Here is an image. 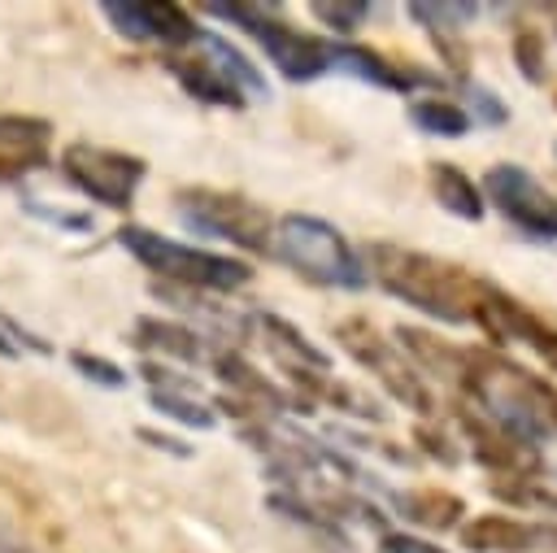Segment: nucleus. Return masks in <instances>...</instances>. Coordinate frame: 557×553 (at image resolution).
Returning a JSON list of instances; mask_svg holds the SVG:
<instances>
[{
    "label": "nucleus",
    "instance_id": "obj_1",
    "mask_svg": "<svg viewBox=\"0 0 557 553\" xmlns=\"http://www.w3.org/2000/svg\"><path fill=\"white\" fill-rule=\"evenodd\" d=\"M457 392L474 405V414H483L492 427H500L505 435L522 440V444H544L553 435L548 427V409L557 388L544 383L540 374H531L527 366L509 361L505 353L492 348H461V379Z\"/></svg>",
    "mask_w": 557,
    "mask_h": 553
},
{
    "label": "nucleus",
    "instance_id": "obj_2",
    "mask_svg": "<svg viewBox=\"0 0 557 553\" xmlns=\"http://www.w3.org/2000/svg\"><path fill=\"white\" fill-rule=\"evenodd\" d=\"M366 274L396 300L422 309L426 318L444 327H470L479 305V274H470L457 261H444L422 248L405 244H370L366 248Z\"/></svg>",
    "mask_w": 557,
    "mask_h": 553
},
{
    "label": "nucleus",
    "instance_id": "obj_3",
    "mask_svg": "<svg viewBox=\"0 0 557 553\" xmlns=\"http://www.w3.org/2000/svg\"><path fill=\"white\" fill-rule=\"evenodd\" d=\"M270 257H278L287 270H296L305 283L318 287H335V292H361L370 283L361 253L348 244V235L313 213H283L274 222V248Z\"/></svg>",
    "mask_w": 557,
    "mask_h": 553
},
{
    "label": "nucleus",
    "instance_id": "obj_4",
    "mask_svg": "<svg viewBox=\"0 0 557 553\" xmlns=\"http://www.w3.org/2000/svg\"><path fill=\"white\" fill-rule=\"evenodd\" d=\"M117 244L144 266L152 270L157 279H165L170 287H187V292H235L252 279L248 261L239 257H226V253H209V248H191V244H178L152 226H117Z\"/></svg>",
    "mask_w": 557,
    "mask_h": 553
},
{
    "label": "nucleus",
    "instance_id": "obj_5",
    "mask_svg": "<svg viewBox=\"0 0 557 553\" xmlns=\"http://www.w3.org/2000/svg\"><path fill=\"white\" fill-rule=\"evenodd\" d=\"M196 52H178L165 57V70L178 78V87L200 100V105H222V109H244L248 100H270V83L261 78V70L222 35L200 30Z\"/></svg>",
    "mask_w": 557,
    "mask_h": 553
},
{
    "label": "nucleus",
    "instance_id": "obj_6",
    "mask_svg": "<svg viewBox=\"0 0 557 553\" xmlns=\"http://www.w3.org/2000/svg\"><path fill=\"white\" fill-rule=\"evenodd\" d=\"M205 13L226 17V22H235L239 30H248L287 83H313V78L331 74V44L318 39V35H309V30H300V26H292V22L278 13V4L213 0V4H205Z\"/></svg>",
    "mask_w": 557,
    "mask_h": 553
},
{
    "label": "nucleus",
    "instance_id": "obj_7",
    "mask_svg": "<svg viewBox=\"0 0 557 553\" xmlns=\"http://www.w3.org/2000/svg\"><path fill=\"white\" fill-rule=\"evenodd\" d=\"M174 213L200 231V235H218L244 253H257V257H270L274 248V218L239 196V192H218V187H183L174 196Z\"/></svg>",
    "mask_w": 557,
    "mask_h": 553
},
{
    "label": "nucleus",
    "instance_id": "obj_8",
    "mask_svg": "<svg viewBox=\"0 0 557 553\" xmlns=\"http://www.w3.org/2000/svg\"><path fill=\"white\" fill-rule=\"evenodd\" d=\"M331 335L339 340V348H344L366 374H374V379L387 388V396H392L396 405H405V409H413V414H422V418H431V414L440 409L431 383L405 361V353H400L370 318H344V322H335Z\"/></svg>",
    "mask_w": 557,
    "mask_h": 553
},
{
    "label": "nucleus",
    "instance_id": "obj_9",
    "mask_svg": "<svg viewBox=\"0 0 557 553\" xmlns=\"http://www.w3.org/2000/svg\"><path fill=\"white\" fill-rule=\"evenodd\" d=\"M483 205H492L513 231L527 239L553 244L557 239V196L518 161H496L483 174Z\"/></svg>",
    "mask_w": 557,
    "mask_h": 553
},
{
    "label": "nucleus",
    "instance_id": "obj_10",
    "mask_svg": "<svg viewBox=\"0 0 557 553\" xmlns=\"http://www.w3.org/2000/svg\"><path fill=\"white\" fill-rule=\"evenodd\" d=\"M61 174L96 205L104 209H131L144 174H148V161L135 157V152H122V148H100V144H70L61 152Z\"/></svg>",
    "mask_w": 557,
    "mask_h": 553
},
{
    "label": "nucleus",
    "instance_id": "obj_11",
    "mask_svg": "<svg viewBox=\"0 0 557 553\" xmlns=\"http://www.w3.org/2000/svg\"><path fill=\"white\" fill-rule=\"evenodd\" d=\"M474 327L492 344H527L553 374H557V327H548L540 314H531L518 296H509L500 283H479V305H474Z\"/></svg>",
    "mask_w": 557,
    "mask_h": 553
},
{
    "label": "nucleus",
    "instance_id": "obj_12",
    "mask_svg": "<svg viewBox=\"0 0 557 553\" xmlns=\"http://www.w3.org/2000/svg\"><path fill=\"white\" fill-rule=\"evenodd\" d=\"M331 44V70H344L370 87H383V91H396V96H413L426 87V96H435V87H444V74L418 65V61H396V57H383L379 48L370 44H357V39H326Z\"/></svg>",
    "mask_w": 557,
    "mask_h": 553
},
{
    "label": "nucleus",
    "instance_id": "obj_13",
    "mask_svg": "<svg viewBox=\"0 0 557 553\" xmlns=\"http://www.w3.org/2000/svg\"><path fill=\"white\" fill-rule=\"evenodd\" d=\"M100 13L109 17V26L126 39L139 44H170V48H191L196 35L205 26H196V17L183 4L170 0H104Z\"/></svg>",
    "mask_w": 557,
    "mask_h": 553
},
{
    "label": "nucleus",
    "instance_id": "obj_14",
    "mask_svg": "<svg viewBox=\"0 0 557 553\" xmlns=\"http://www.w3.org/2000/svg\"><path fill=\"white\" fill-rule=\"evenodd\" d=\"M457 427L461 440L470 448V457L492 470L496 479H522V475H544V453L535 444H522L513 435H505L500 427H492L483 414L474 409H457Z\"/></svg>",
    "mask_w": 557,
    "mask_h": 553
},
{
    "label": "nucleus",
    "instance_id": "obj_15",
    "mask_svg": "<svg viewBox=\"0 0 557 553\" xmlns=\"http://www.w3.org/2000/svg\"><path fill=\"white\" fill-rule=\"evenodd\" d=\"M248 322L257 327V340L274 353L283 374H331V353L322 344H313L292 318L261 309V314H248Z\"/></svg>",
    "mask_w": 557,
    "mask_h": 553
},
{
    "label": "nucleus",
    "instance_id": "obj_16",
    "mask_svg": "<svg viewBox=\"0 0 557 553\" xmlns=\"http://www.w3.org/2000/svg\"><path fill=\"white\" fill-rule=\"evenodd\" d=\"M209 366H213V374L235 392V401L244 405L239 409V418L244 414H252V409H265V414H283L292 401L283 396V388L278 383H270L244 353H235V348H213V357H209Z\"/></svg>",
    "mask_w": 557,
    "mask_h": 553
},
{
    "label": "nucleus",
    "instance_id": "obj_17",
    "mask_svg": "<svg viewBox=\"0 0 557 553\" xmlns=\"http://www.w3.org/2000/svg\"><path fill=\"white\" fill-rule=\"evenodd\" d=\"M52 126L26 113H0V179H17L48 161Z\"/></svg>",
    "mask_w": 557,
    "mask_h": 553
},
{
    "label": "nucleus",
    "instance_id": "obj_18",
    "mask_svg": "<svg viewBox=\"0 0 557 553\" xmlns=\"http://www.w3.org/2000/svg\"><path fill=\"white\" fill-rule=\"evenodd\" d=\"M131 344L139 353H157V357H170V361H183V366H196V361L213 357V344L196 327H183V322H170V318H135Z\"/></svg>",
    "mask_w": 557,
    "mask_h": 553
},
{
    "label": "nucleus",
    "instance_id": "obj_19",
    "mask_svg": "<svg viewBox=\"0 0 557 553\" xmlns=\"http://www.w3.org/2000/svg\"><path fill=\"white\" fill-rule=\"evenodd\" d=\"M457 531H461V549L470 553H535L540 549V523H522L509 514H474Z\"/></svg>",
    "mask_w": 557,
    "mask_h": 553
},
{
    "label": "nucleus",
    "instance_id": "obj_20",
    "mask_svg": "<svg viewBox=\"0 0 557 553\" xmlns=\"http://www.w3.org/2000/svg\"><path fill=\"white\" fill-rule=\"evenodd\" d=\"M387 505L426 531H457L466 523V501L444 488H387Z\"/></svg>",
    "mask_w": 557,
    "mask_h": 553
},
{
    "label": "nucleus",
    "instance_id": "obj_21",
    "mask_svg": "<svg viewBox=\"0 0 557 553\" xmlns=\"http://www.w3.org/2000/svg\"><path fill=\"white\" fill-rule=\"evenodd\" d=\"M392 335H396L392 344L405 353V361L422 379L431 374V379H444V383L457 388V379H461V348L457 344H448V340H440V335H431V331H422L413 322H400Z\"/></svg>",
    "mask_w": 557,
    "mask_h": 553
},
{
    "label": "nucleus",
    "instance_id": "obj_22",
    "mask_svg": "<svg viewBox=\"0 0 557 553\" xmlns=\"http://www.w3.org/2000/svg\"><path fill=\"white\" fill-rule=\"evenodd\" d=\"M265 509H270L274 518H283V523L300 527L322 553H352V536H348L331 514H322L318 505H309V501H300V496H292V492H270V496H265Z\"/></svg>",
    "mask_w": 557,
    "mask_h": 553
},
{
    "label": "nucleus",
    "instance_id": "obj_23",
    "mask_svg": "<svg viewBox=\"0 0 557 553\" xmlns=\"http://www.w3.org/2000/svg\"><path fill=\"white\" fill-rule=\"evenodd\" d=\"M426 183H431V196H435V205H440L444 213H453V218H461V222H483V213H487L483 192H479V183H474L461 165H453V161H431V165H426Z\"/></svg>",
    "mask_w": 557,
    "mask_h": 553
},
{
    "label": "nucleus",
    "instance_id": "obj_24",
    "mask_svg": "<svg viewBox=\"0 0 557 553\" xmlns=\"http://www.w3.org/2000/svg\"><path fill=\"white\" fill-rule=\"evenodd\" d=\"M479 13H483V4H474V0H409L405 4V17L413 26H422L431 39L461 35Z\"/></svg>",
    "mask_w": 557,
    "mask_h": 553
},
{
    "label": "nucleus",
    "instance_id": "obj_25",
    "mask_svg": "<svg viewBox=\"0 0 557 553\" xmlns=\"http://www.w3.org/2000/svg\"><path fill=\"white\" fill-rule=\"evenodd\" d=\"M405 118L422 131V135H440V139H461V135H470V118H466V109L457 105V100H448V96H413L409 105H405Z\"/></svg>",
    "mask_w": 557,
    "mask_h": 553
},
{
    "label": "nucleus",
    "instance_id": "obj_26",
    "mask_svg": "<svg viewBox=\"0 0 557 553\" xmlns=\"http://www.w3.org/2000/svg\"><path fill=\"white\" fill-rule=\"evenodd\" d=\"M492 496L505 501V505H518V509H544V514H557V483L544 479V475H522V479H487Z\"/></svg>",
    "mask_w": 557,
    "mask_h": 553
},
{
    "label": "nucleus",
    "instance_id": "obj_27",
    "mask_svg": "<svg viewBox=\"0 0 557 553\" xmlns=\"http://www.w3.org/2000/svg\"><path fill=\"white\" fill-rule=\"evenodd\" d=\"M453 83H457V96H461L457 105L466 109L470 126H505L509 122V105H505V96L496 87H487V83H479L470 74H461Z\"/></svg>",
    "mask_w": 557,
    "mask_h": 553
},
{
    "label": "nucleus",
    "instance_id": "obj_28",
    "mask_svg": "<svg viewBox=\"0 0 557 553\" xmlns=\"http://www.w3.org/2000/svg\"><path fill=\"white\" fill-rule=\"evenodd\" d=\"M509 57H513V70L531 83V87H544L548 83V44L540 35V26L522 22L509 39Z\"/></svg>",
    "mask_w": 557,
    "mask_h": 553
},
{
    "label": "nucleus",
    "instance_id": "obj_29",
    "mask_svg": "<svg viewBox=\"0 0 557 553\" xmlns=\"http://www.w3.org/2000/svg\"><path fill=\"white\" fill-rule=\"evenodd\" d=\"M152 409L165 414L170 422H183V427H196V431H209L218 427V414L205 396H187V392H148Z\"/></svg>",
    "mask_w": 557,
    "mask_h": 553
},
{
    "label": "nucleus",
    "instance_id": "obj_30",
    "mask_svg": "<svg viewBox=\"0 0 557 553\" xmlns=\"http://www.w3.org/2000/svg\"><path fill=\"white\" fill-rule=\"evenodd\" d=\"M309 13H313V22H322V26L335 30L339 39H348V35L374 13V4H370V0H313Z\"/></svg>",
    "mask_w": 557,
    "mask_h": 553
},
{
    "label": "nucleus",
    "instance_id": "obj_31",
    "mask_svg": "<svg viewBox=\"0 0 557 553\" xmlns=\"http://www.w3.org/2000/svg\"><path fill=\"white\" fill-rule=\"evenodd\" d=\"M70 366L83 374V379H91L96 388H126V370L122 366H113V361H104V357H96V353H70Z\"/></svg>",
    "mask_w": 557,
    "mask_h": 553
},
{
    "label": "nucleus",
    "instance_id": "obj_32",
    "mask_svg": "<svg viewBox=\"0 0 557 553\" xmlns=\"http://www.w3.org/2000/svg\"><path fill=\"white\" fill-rule=\"evenodd\" d=\"M413 444H418V453H426V457H435L440 466H457L461 462V448L444 435V431H431V427H413Z\"/></svg>",
    "mask_w": 557,
    "mask_h": 553
},
{
    "label": "nucleus",
    "instance_id": "obj_33",
    "mask_svg": "<svg viewBox=\"0 0 557 553\" xmlns=\"http://www.w3.org/2000/svg\"><path fill=\"white\" fill-rule=\"evenodd\" d=\"M379 553H448V549H440V544H431V540H422V536H409V531H383L379 536Z\"/></svg>",
    "mask_w": 557,
    "mask_h": 553
},
{
    "label": "nucleus",
    "instance_id": "obj_34",
    "mask_svg": "<svg viewBox=\"0 0 557 553\" xmlns=\"http://www.w3.org/2000/svg\"><path fill=\"white\" fill-rule=\"evenodd\" d=\"M144 444H152V448H161V453H170V457H191L196 448L191 444H183V440H174V435H161V431H152V427H139L135 431Z\"/></svg>",
    "mask_w": 557,
    "mask_h": 553
},
{
    "label": "nucleus",
    "instance_id": "obj_35",
    "mask_svg": "<svg viewBox=\"0 0 557 553\" xmlns=\"http://www.w3.org/2000/svg\"><path fill=\"white\" fill-rule=\"evenodd\" d=\"M0 553H35V549H26V544H22V540L0 523Z\"/></svg>",
    "mask_w": 557,
    "mask_h": 553
},
{
    "label": "nucleus",
    "instance_id": "obj_36",
    "mask_svg": "<svg viewBox=\"0 0 557 553\" xmlns=\"http://www.w3.org/2000/svg\"><path fill=\"white\" fill-rule=\"evenodd\" d=\"M540 549L557 553V523H540Z\"/></svg>",
    "mask_w": 557,
    "mask_h": 553
},
{
    "label": "nucleus",
    "instance_id": "obj_37",
    "mask_svg": "<svg viewBox=\"0 0 557 553\" xmlns=\"http://www.w3.org/2000/svg\"><path fill=\"white\" fill-rule=\"evenodd\" d=\"M0 353H4V357H17V348H13L9 335H4V327H0Z\"/></svg>",
    "mask_w": 557,
    "mask_h": 553
},
{
    "label": "nucleus",
    "instance_id": "obj_38",
    "mask_svg": "<svg viewBox=\"0 0 557 553\" xmlns=\"http://www.w3.org/2000/svg\"><path fill=\"white\" fill-rule=\"evenodd\" d=\"M548 427H553V435H557V396H553V409H548Z\"/></svg>",
    "mask_w": 557,
    "mask_h": 553
},
{
    "label": "nucleus",
    "instance_id": "obj_39",
    "mask_svg": "<svg viewBox=\"0 0 557 553\" xmlns=\"http://www.w3.org/2000/svg\"><path fill=\"white\" fill-rule=\"evenodd\" d=\"M553 483H557V479H553Z\"/></svg>",
    "mask_w": 557,
    "mask_h": 553
},
{
    "label": "nucleus",
    "instance_id": "obj_40",
    "mask_svg": "<svg viewBox=\"0 0 557 553\" xmlns=\"http://www.w3.org/2000/svg\"><path fill=\"white\" fill-rule=\"evenodd\" d=\"M553 148H557V144H553Z\"/></svg>",
    "mask_w": 557,
    "mask_h": 553
}]
</instances>
